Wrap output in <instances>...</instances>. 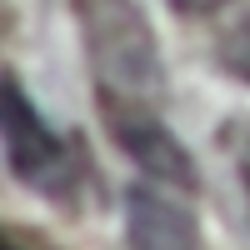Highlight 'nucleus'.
<instances>
[{"label": "nucleus", "instance_id": "20e7f679", "mask_svg": "<svg viewBox=\"0 0 250 250\" xmlns=\"http://www.w3.org/2000/svg\"><path fill=\"white\" fill-rule=\"evenodd\" d=\"M125 235H130V250H200V225L190 205L165 195V185L125 190Z\"/></svg>", "mask_w": 250, "mask_h": 250}, {"label": "nucleus", "instance_id": "0eeeda50", "mask_svg": "<svg viewBox=\"0 0 250 250\" xmlns=\"http://www.w3.org/2000/svg\"><path fill=\"white\" fill-rule=\"evenodd\" d=\"M175 10H210V5H220V0H170Z\"/></svg>", "mask_w": 250, "mask_h": 250}, {"label": "nucleus", "instance_id": "7ed1b4c3", "mask_svg": "<svg viewBox=\"0 0 250 250\" xmlns=\"http://www.w3.org/2000/svg\"><path fill=\"white\" fill-rule=\"evenodd\" d=\"M105 105V125H110V140L130 155L145 175H155L160 185H180V190H195L200 175L190 165V150L165 130V125L140 105V100H115V95H100Z\"/></svg>", "mask_w": 250, "mask_h": 250}, {"label": "nucleus", "instance_id": "39448f33", "mask_svg": "<svg viewBox=\"0 0 250 250\" xmlns=\"http://www.w3.org/2000/svg\"><path fill=\"white\" fill-rule=\"evenodd\" d=\"M220 60L235 80H250V15H240L230 30L220 35Z\"/></svg>", "mask_w": 250, "mask_h": 250}, {"label": "nucleus", "instance_id": "f257e3e1", "mask_svg": "<svg viewBox=\"0 0 250 250\" xmlns=\"http://www.w3.org/2000/svg\"><path fill=\"white\" fill-rule=\"evenodd\" d=\"M75 15L85 25V50L100 75V95L145 105L165 90V60L135 0H75Z\"/></svg>", "mask_w": 250, "mask_h": 250}, {"label": "nucleus", "instance_id": "f03ea898", "mask_svg": "<svg viewBox=\"0 0 250 250\" xmlns=\"http://www.w3.org/2000/svg\"><path fill=\"white\" fill-rule=\"evenodd\" d=\"M0 120H5V155H10L15 180H25L30 190L50 195V200L75 195L80 175H85V145L75 135H60L55 125H45V115L25 100L15 75L5 80V115Z\"/></svg>", "mask_w": 250, "mask_h": 250}, {"label": "nucleus", "instance_id": "423d86ee", "mask_svg": "<svg viewBox=\"0 0 250 250\" xmlns=\"http://www.w3.org/2000/svg\"><path fill=\"white\" fill-rule=\"evenodd\" d=\"M225 140L235 145V170H240L245 195H250V125H225Z\"/></svg>", "mask_w": 250, "mask_h": 250}]
</instances>
